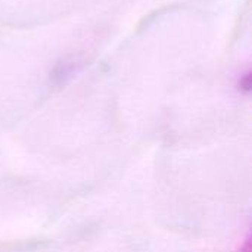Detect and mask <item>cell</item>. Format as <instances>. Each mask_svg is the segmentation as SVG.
<instances>
[{"instance_id":"obj_1","label":"cell","mask_w":252,"mask_h":252,"mask_svg":"<svg viewBox=\"0 0 252 252\" xmlns=\"http://www.w3.org/2000/svg\"><path fill=\"white\" fill-rule=\"evenodd\" d=\"M241 86H242L244 90H250V87H251V74H247V75L242 78Z\"/></svg>"}]
</instances>
